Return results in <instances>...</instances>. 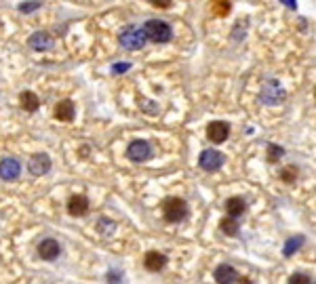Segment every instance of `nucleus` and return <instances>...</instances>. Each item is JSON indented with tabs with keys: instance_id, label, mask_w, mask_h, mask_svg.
<instances>
[{
	"instance_id": "a878e982",
	"label": "nucleus",
	"mask_w": 316,
	"mask_h": 284,
	"mask_svg": "<svg viewBox=\"0 0 316 284\" xmlns=\"http://www.w3.org/2000/svg\"><path fill=\"white\" fill-rule=\"evenodd\" d=\"M105 280H108L110 284H118V282L122 280V274H120L118 270H114V272H110L108 276H105Z\"/></svg>"
},
{
	"instance_id": "423d86ee",
	"label": "nucleus",
	"mask_w": 316,
	"mask_h": 284,
	"mask_svg": "<svg viewBox=\"0 0 316 284\" xmlns=\"http://www.w3.org/2000/svg\"><path fill=\"white\" fill-rule=\"evenodd\" d=\"M223 160H225V158H223L221 152H217V150H205L200 154V158H198V164H200V169L213 173V171H219L223 167Z\"/></svg>"
},
{
	"instance_id": "1a4fd4ad",
	"label": "nucleus",
	"mask_w": 316,
	"mask_h": 284,
	"mask_svg": "<svg viewBox=\"0 0 316 284\" xmlns=\"http://www.w3.org/2000/svg\"><path fill=\"white\" fill-rule=\"evenodd\" d=\"M28 169H30L32 175H36V177L47 175L51 171V158L47 154H34L30 158V162H28Z\"/></svg>"
},
{
	"instance_id": "ddd939ff",
	"label": "nucleus",
	"mask_w": 316,
	"mask_h": 284,
	"mask_svg": "<svg viewBox=\"0 0 316 284\" xmlns=\"http://www.w3.org/2000/svg\"><path fill=\"white\" fill-rule=\"evenodd\" d=\"M86 210H89V200H86L84 196H72L67 202V212L74 217H82L86 215Z\"/></svg>"
},
{
	"instance_id": "a211bd4d",
	"label": "nucleus",
	"mask_w": 316,
	"mask_h": 284,
	"mask_svg": "<svg viewBox=\"0 0 316 284\" xmlns=\"http://www.w3.org/2000/svg\"><path fill=\"white\" fill-rule=\"evenodd\" d=\"M304 242H306V238L304 236H295V238H289L287 240V244H285V257H291L293 253H297L300 251V248L304 246Z\"/></svg>"
},
{
	"instance_id": "6e6552de",
	"label": "nucleus",
	"mask_w": 316,
	"mask_h": 284,
	"mask_svg": "<svg viewBox=\"0 0 316 284\" xmlns=\"http://www.w3.org/2000/svg\"><path fill=\"white\" fill-rule=\"evenodd\" d=\"M228 135H230V124L228 122L215 120L207 127V137L213 141V144H223V141L228 139Z\"/></svg>"
},
{
	"instance_id": "9d476101",
	"label": "nucleus",
	"mask_w": 316,
	"mask_h": 284,
	"mask_svg": "<svg viewBox=\"0 0 316 284\" xmlns=\"http://www.w3.org/2000/svg\"><path fill=\"white\" fill-rule=\"evenodd\" d=\"M61 253V246L57 240H53V238H44L40 244H38V255L40 259L44 261H53V259H57Z\"/></svg>"
},
{
	"instance_id": "0eeeda50",
	"label": "nucleus",
	"mask_w": 316,
	"mask_h": 284,
	"mask_svg": "<svg viewBox=\"0 0 316 284\" xmlns=\"http://www.w3.org/2000/svg\"><path fill=\"white\" fill-rule=\"evenodd\" d=\"M19 173H21V164L17 158L9 156V158L0 160V177H3L5 181H15L17 177H19Z\"/></svg>"
},
{
	"instance_id": "b1692460",
	"label": "nucleus",
	"mask_w": 316,
	"mask_h": 284,
	"mask_svg": "<svg viewBox=\"0 0 316 284\" xmlns=\"http://www.w3.org/2000/svg\"><path fill=\"white\" fill-rule=\"evenodd\" d=\"M289 284H312V282H310V278H308L306 274L297 272V274H293V276L289 278Z\"/></svg>"
},
{
	"instance_id": "7ed1b4c3",
	"label": "nucleus",
	"mask_w": 316,
	"mask_h": 284,
	"mask_svg": "<svg viewBox=\"0 0 316 284\" xmlns=\"http://www.w3.org/2000/svg\"><path fill=\"white\" fill-rule=\"evenodd\" d=\"M118 40H120V44L125 46V49H129V51H137V49H142V46H144V42H146L148 38H146L144 30H139V28H135V26H129V28H125V30L120 32Z\"/></svg>"
},
{
	"instance_id": "5701e85b",
	"label": "nucleus",
	"mask_w": 316,
	"mask_h": 284,
	"mask_svg": "<svg viewBox=\"0 0 316 284\" xmlns=\"http://www.w3.org/2000/svg\"><path fill=\"white\" fill-rule=\"evenodd\" d=\"M295 177H297V169L295 167H287V169H283V173H280V179L287 181V183L295 181Z\"/></svg>"
},
{
	"instance_id": "9b49d317",
	"label": "nucleus",
	"mask_w": 316,
	"mask_h": 284,
	"mask_svg": "<svg viewBox=\"0 0 316 284\" xmlns=\"http://www.w3.org/2000/svg\"><path fill=\"white\" fill-rule=\"evenodd\" d=\"M144 265H146V270H150V272H161L167 265V257L163 253H158V251H150L144 257Z\"/></svg>"
},
{
	"instance_id": "39448f33",
	"label": "nucleus",
	"mask_w": 316,
	"mask_h": 284,
	"mask_svg": "<svg viewBox=\"0 0 316 284\" xmlns=\"http://www.w3.org/2000/svg\"><path fill=\"white\" fill-rule=\"evenodd\" d=\"M127 156L131 158L133 162H146L148 158L152 156V148H150L148 141L135 139V141H131L129 148H127Z\"/></svg>"
},
{
	"instance_id": "2eb2a0df",
	"label": "nucleus",
	"mask_w": 316,
	"mask_h": 284,
	"mask_svg": "<svg viewBox=\"0 0 316 284\" xmlns=\"http://www.w3.org/2000/svg\"><path fill=\"white\" fill-rule=\"evenodd\" d=\"M28 44L34 51H49L51 44H53V40H51V36H49L47 32H34L32 36H30V40H28Z\"/></svg>"
},
{
	"instance_id": "aec40b11",
	"label": "nucleus",
	"mask_w": 316,
	"mask_h": 284,
	"mask_svg": "<svg viewBox=\"0 0 316 284\" xmlns=\"http://www.w3.org/2000/svg\"><path fill=\"white\" fill-rule=\"evenodd\" d=\"M114 227H116V225H114L110 219L101 217V219H99V223H97V232H99L101 236H110V234L114 232Z\"/></svg>"
},
{
	"instance_id": "393cba45",
	"label": "nucleus",
	"mask_w": 316,
	"mask_h": 284,
	"mask_svg": "<svg viewBox=\"0 0 316 284\" xmlns=\"http://www.w3.org/2000/svg\"><path fill=\"white\" fill-rule=\"evenodd\" d=\"M40 7V3H36V0H34V3H24V5H19V11L21 13H32V11H36Z\"/></svg>"
},
{
	"instance_id": "f8f14e48",
	"label": "nucleus",
	"mask_w": 316,
	"mask_h": 284,
	"mask_svg": "<svg viewBox=\"0 0 316 284\" xmlns=\"http://www.w3.org/2000/svg\"><path fill=\"white\" fill-rule=\"evenodd\" d=\"M213 276H215L217 284H234L238 280V274H236V270L232 268V265H219Z\"/></svg>"
},
{
	"instance_id": "4468645a",
	"label": "nucleus",
	"mask_w": 316,
	"mask_h": 284,
	"mask_svg": "<svg viewBox=\"0 0 316 284\" xmlns=\"http://www.w3.org/2000/svg\"><path fill=\"white\" fill-rule=\"evenodd\" d=\"M74 103L70 101V99H63L55 105V118L61 120V122H70V120H74Z\"/></svg>"
},
{
	"instance_id": "c85d7f7f",
	"label": "nucleus",
	"mask_w": 316,
	"mask_h": 284,
	"mask_svg": "<svg viewBox=\"0 0 316 284\" xmlns=\"http://www.w3.org/2000/svg\"><path fill=\"white\" fill-rule=\"evenodd\" d=\"M278 3H283V5L289 7V9H297V3H295V0H278Z\"/></svg>"
},
{
	"instance_id": "cd10ccee",
	"label": "nucleus",
	"mask_w": 316,
	"mask_h": 284,
	"mask_svg": "<svg viewBox=\"0 0 316 284\" xmlns=\"http://www.w3.org/2000/svg\"><path fill=\"white\" fill-rule=\"evenodd\" d=\"M173 0H152V5L158 7V9H169Z\"/></svg>"
},
{
	"instance_id": "f257e3e1",
	"label": "nucleus",
	"mask_w": 316,
	"mask_h": 284,
	"mask_svg": "<svg viewBox=\"0 0 316 284\" xmlns=\"http://www.w3.org/2000/svg\"><path fill=\"white\" fill-rule=\"evenodd\" d=\"M144 34L152 42H169L171 40V26L161 19H150L144 23Z\"/></svg>"
},
{
	"instance_id": "412c9836",
	"label": "nucleus",
	"mask_w": 316,
	"mask_h": 284,
	"mask_svg": "<svg viewBox=\"0 0 316 284\" xmlns=\"http://www.w3.org/2000/svg\"><path fill=\"white\" fill-rule=\"evenodd\" d=\"M211 7H213L215 15H228L230 13V0H213Z\"/></svg>"
},
{
	"instance_id": "c756f323",
	"label": "nucleus",
	"mask_w": 316,
	"mask_h": 284,
	"mask_svg": "<svg viewBox=\"0 0 316 284\" xmlns=\"http://www.w3.org/2000/svg\"><path fill=\"white\" fill-rule=\"evenodd\" d=\"M240 284H251V282H249V280H244V278H242V280H240Z\"/></svg>"
},
{
	"instance_id": "bb28decb",
	"label": "nucleus",
	"mask_w": 316,
	"mask_h": 284,
	"mask_svg": "<svg viewBox=\"0 0 316 284\" xmlns=\"http://www.w3.org/2000/svg\"><path fill=\"white\" fill-rule=\"evenodd\" d=\"M129 67H131V63H114L112 72L114 74H122V72H129Z\"/></svg>"
},
{
	"instance_id": "6ab92c4d",
	"label": "nucleus",
	"mask_w": 316,
	"mask_h": 284,
	"mask_svg": "<svg viewBox=\"0 0 316 284\" xmlns=\"http://www.w3.org/2000/svg\"><path fill=\"white\" fill-rule=\"evenodd\" d=\"M221 232L228 234V236H238V221L234 217H225L221 219Z\"/></svg>"
},
{
	"instance_id": "f03ea898",
	"label": "nucleus",
	"mask_w": 316,
	"mask_h": 284,
	"mask_svg": "<svg viewBox=\"0 0 316 284\" xmlns=\"http://www.w3.org/2000/svg\"><path fill=\"white\" fill-rule=\"evenodd\" d=\"M163 215L169 223H177L182 219H186L188 215V204L182 198H167L163 202Z\"/></svg>"
},
{
	"instance_id": "20e7f679",
	"label": "nucleus",
	"mask_w": 316,
	"mask_h": 284,
	"mask_svg": "<svg viewBox=\"0 0 316 284\" xmlns=\"http://www.w3.org/2000/svg\"><path fill=\"white\" fill-rule=\"evenodd\" d=\"M285 91L280 88V84L276 80H268L261 88V101L268 103V105H276V103H283L285 101Z\"/></svg>"
},
{
	"instance_id": "f3484780",
	"label": "nucleus",
	"mask_w": 316,
	"mask_h": 284,
	"mask_svg": "<svg viewBox=\"0 0 316 284\" xmlns=\"http://www.w3.org/2000/svg\"><path fill=\"white\" fill-rule=\"evenodd\" d=\"M19 101H21V108H24L26 112H36V110L40 108V99L34 95L32 91H24V93L19 95Z\"/></svg>"
},
{
	"instance_id": "4be33fe9",
	"label": "nucleus",
	"mask_w": 316,
	"mask_h": 284,
	"mask_svg": "<svg viewBox=\"0 0 316 284\" xmlns=\"http://www.w3.org/2000/svg\"><path fill=\"white\" fill-rule=\"evenodd\" d=\"M283 154H285V150L280 148V146H274V144L268 146V160H270V162L280 160V158H283Z\"/></svg>"
},
{
	"instance_id": "dca6fc26",
	"label": "nucleus",
	"mask_w": 316,
	"mask_h": 284,
	"mask_svg": "<svg viewBox=\"0 0 316 284\" xmlns=\"http://www.w3.org/2000/svg\"><path fill=\"white\" fill-rule=\"evenodd\" d=\"M225 210H228V215L230 217H240L244 210H247V202H244L242 198H238V196H234V198H228L225 200Z\"/></svg>"
}]
</instances>
